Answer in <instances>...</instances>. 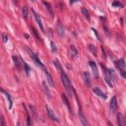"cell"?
<instances>
[{
  "label": "cell",
  "instance_id": "obj_42",
  "mask_svg": "<svg viewBox=\"0 0 126 126\" xmlns=\"http://www.w3.org/2000/svg\"><path fill=\"white\" fill-rule=\"evenodd\" d=\"M72 33H73V37L75 38V39H77V34L76 33V32L75 31H73L72 32Z\"/></svg>",
  "mask_w": 126,
  "mask_h": 126
},
{
  "label": "cell",
  "instance_id": "obj_1",
  "mask_svg": "<svg viewBox=\"0 0 126 126\" xmlns=\"http://www.w3.org/2000/svg\"><path fill=\"white\" fill-rule=\"evenodd\" d=\"M61 79L63 84L67 92V94L70 97L72 98L73 95V87L71 82L68 76L64 70L61 71Z\"/></svg>",
  "mask_w": 126,
  "mask_h": 126
},
{
  "label": "cell",
  "instance_id": "obj_13",
  "mask_svg": "<svg viewBox=\"0 0 126 126\" xmlns=\"http://www.w3.org/2000/svg\"><path fill=\"white\" fill-rule=\"evenodd\" d=\"M78 117H79L80 121V122H81L83 126H87L89 125L84 115L82 112V110H78Z\"/></svg>",
  "mask_w": 126,
  "mask_h": 126
},
{
  "label": "cell",
  "instance_id": "obj_15",
  "mask_svg": "<svg viewBox=\"0 0 126 126\" xmlns=\"http://www.w3.org/2000/svg\"><path fill=\"white\" fill-rule=\"evenodd\" d=\"M84 82L86 85L88 87H91V83L90 81V76L89 72L86 71L84 72Z\"/></svg>",
  "mask_w": 126,
  "mask_h": 126
},
{
  "label": "cell",
  "instance_id": "obj_14",
  "mask_svg": "<svg viewBox=\"0 0 126 126\" xmlns=\"http://www.w3.org/2000/svg\"><path fill=\"white\" fill-rule=\"evenodd\" d=\"M117 125L119 126H125L126 125L125 121L123 114L121 112H118L117 115Z\"/></svg>",
  "mask_w": 126,
  "mask_h": 126
},
{
  "label": "cell",
  "instance_id": "obj_29",
  "mask_svg": "<svg viewBox=\"0 0 126 126\" xmlns=\"http://www.w3.org/2000/svg\"><path fill=\"white\" fill-rule=\"evenodd\" d=\"M112 6L113 7H121V8L124 7V5L119 1H114L112 3Z\"/></svg>",
  "mask_w": 126,
  "mask_h": 126
},
{
  "label": "cell",
  "instance_id": "obj_26",
  "mask_svg": "<svg viewBox=\"0 0 126 126\" xmlns=\"http://www.w3.org/2000/svg\"><path fill=\"white\" fill-rule=\"evenodd\" d=\"M119 66V70L120 69V67H121L122 68L121 69H125L126 68V64H125V62L124 59V58H120L118 61Z\"/></svg>",
  "mask_w": 126,
  "mask_h": 126
},
{
  "label": "cell",
  "instance_id": "obj_28",
  "mask_svg": "<svg viewBox=\"0 0 126 126\" xmlns=\"http://www.w3.org/2000/svg\"><path fill=\"white\" fill-rule=\"evenodd\" d=\"M32 31H33L34 36H35V37L36 38V39L37 40H40V37L39 35V33H38L37 30L35 28V27H32Z\"/></svg>",
  "mask_w": 126,
  "mask_h": 126
},
{
  "label": "cell",
  "instance_id": "obj_12",
  "mask_svg": "<svg viewBox=\"0 0 126 126\" xmlns=\"http://www.w3.org/2000/svg\"><path fill=\"white\" fill-rule=\"evenodd\" d=\"M42 88H43V91L45 94L46 97V98L48 99H50L51 98L50 91L49 88L47 86L46 84L45 81H43L42 82Z\"/></svg>",
  "mask_w": 126,
  "mask_h": 126
},
{
  "label": "cell",
  "instance_id": "obj_37",
  "mask_svg": "<svg viewBox=\"0 0 126 126\" xmlns=\"http://www.w3.org/2000/svg\"><path fill=\"white\" fill-rule=\"evenodd\" d=\"M100 66H101V68H102V70L104 71V72H106V66H105V65H104V64H103L102 63H101V62H100Z\"/></svg>",
  "mask_w": 126,
  "mask_h": 126
},
{
  "label": "cell",
  "instance_id": "obj_36",
  "mask_svg": "<svg viewBox=\"0 0 126 126\" xmlns=\"http://www.w3.org/2000/svg\"><path fill=\"white\" fill-rule=\"evenodd\" d=\"M120 74H121V75L122 76V77L125 79L126 78V72L125 71L123 70V69H120Z\"/></svg>",
  "mask_w": 126,
  "mask_h": 126
},
{
  "label": "cell",
  "instance_id": "obj_11",
  "mask_svg": "<svg viewBox=\"0 0 126 126\" xmlns=\"http://www.w3.org/2000/svg\"><path fill=\"white\" fill-rule=\"evenodd\" d=\"M93 92L98 96L101 98L102 99L104 100H107L108 97L103 92L98 88H95L92 89Z\"/></svg>",
  "mask_w": 126,
  "mask_h": 126
},
{
  "label": "cell",
  "instance_id": "obj_40",
  "mask_svg": "<svg viewBox=\"0 0 126 126\" xmlns=\"http://www.w3.org/2000/svg\"><path fill=\"white\" fill-rule=\"evenodd\" d=\"M77 2H79V1H73V0H71V1H70V2H69L70 6H72L74 3H76Z\"/></svg>",
  "mask_w": 126,
  "mask_h": 126
},
{
  "label": "cell",
  "instance_id": "obj_38",
  "mask_svg": "<svg viewBox=\"0 0 126 126\" xmlns=\"http://www.w3.org/2000/svg\"><path fill=\"white\" fill-rule=\"evenodd\" d=\"M66 67L67 70H73V67H72V66L70 65V64H67L66 66Z\"/></svg>",
  "mask_w": 126,
  "mask_h": 126
},
{
  "label": "cell",
  "instance_id": "obj_5",
  "mask_svg": "<svg viewBox=\"0 0 126 126\" xmlns=\"http://www.w3.org/2000/svg\"><path fill=\"white\" fill-rule=\"evenodd\" d=\"M89 64L92 69L94 77L96 79H98L99 78V71L96 62L93 61H90Z\"/></svg>",
  "mask_w": 126,
  "mask_h": 126
},
{
  "label": "cell",
  "instance_id": "obj_10",
  "mask_svg": "<svg viewBox=\"0 0 126 126\" xmlns=\"http://www.w3.org/2000/svg\"><path fill=\"white\" fill-rule=\"evenodd\" d=\"M1 92L3 93L7 97V100L9 102V110H10L13 108V101L12 99V98H11V96L5 90H4L2 87H1Z\"/></svg>",
  "mask_w": 126,
  "mask_h": 126
},
{
  "label": "cell",
  "instance_id": "obj_43",
  "mask_svg": "<svg viewBox=\"0 0 126 126\" xmlns=\"http://www.w3.org/2000/svg\"><path fill=\"white\" fill-rule=\"evenodd\" d=\"M24 36L25 38L26 39H27V40H28V39L30 38V36L29 34L27 33H26L24 34Z\"/></svg>",
  "mask_w": 126,
  "mask_h": 126
},
{
  "label": "cell",
  "instance_id": "obj_8",
  "mask_svg": "<svg viewBox=\"0 0 126 126\" xmlns=\"http://www.w3.org/2000/svg\"><path fill=\"white\" fill-rule=\"evenodd\" d=\"M57 30L59 35L61 37H63L65 35V29L62 24L60 18H58L57 20Z\"/></svg>",
  "mask_w": 126,
  "mask_h": 126
},
{
  "label": "cell",
  "instance_id": "obj_41",
  "mask_svg": "<svg viewBox=\"0 0 126 126\" xmlns=\"http://www.w3.org/2000/svg\"><path fill=\"white\" fill-rule=\"evenodd\" d=\"M101 50H102V52L103 55H104V56L106 57V51H105V50L104 48L102 46H101Z\"/></svg>",
  "mask_w": 126,
  "mask_h": 126
},
{
  "label": "cell",
  "instance_id": "obj_3",
  "mask_svg": "<svg viewBox=\"0 0 126 126\" xmlns=\"http://www.w3.org/2000/svg\"><path fill=\"white\" fill-rule=\"evenodd\" d=\"M40 68L42 70V71L43 72V73H45L46 77L47 80L49 85L51 87H54V81H53V78H52V76L50 74V73L48 72L46 67V66H44V65H43L42 66H41L40 67Z\"/></svg>",
  "mask_w": 126,
  "mask_h": 126
},
{
  "label": "cell",
  "instance_id": "obj_18",
  "mask_svg": "<svg viewBox=\"0 0 126 126\" xmlns=\"http://www.w3.org/2000/svg\"><path fill=\"white\" fill-rule=\"evenodd\" d=\"M42 3L43 5L45 6L46 7V9L48 11V13L50 14V15L53 16V7L52 5L48 2H46V1H42Z\"/></svg>",
  "mask_w": 126,
  "mask_h": 126
},
{
  "label": "cell",
  "instance_id": "obj_2",
  "mask_svg": "<svg viewBox=\"0 0 126 126\" xmlns=\"http://www.w3.org/2000/svg\"><path fill=\"white\" fill-rule=\"evenodd\" d=\"M26 49L28 52L29 54L30 55V57H31V58L33 59V60L34 61V62L35 63V64H36L37 66H40V67L42 66L44 64L41 62L40 59L39 58V57L38 56V55L37 53L33 52L30 48H29L28 47H26Z\"/></svg>",
  "mask_w": 126,
  "mask_h": 126
},
{
  "label": "cell",
  "instance_id": "obj_9",
  "mask_svg": "<svg viewBox=\"0 0 126 126\" xmlns=\"http://www.w3.org/2000/svg\"><path fill=\"white\" fill-rule=\"evenodd\" d=\"M46 111H47V113L48 114V115L49 116V117L53 121L57 122V123H60V120L59 119V118L56 116V115H55V114L54 113V112L51 109H50L48 105H46Z\"/></svg>",
  "mask_w": 126,
  "mask_h": 126
},
{
  "label": "cell",
  "instance_id": "obj_23",
  "mask_svg": "<svg viewBox=\"0 0 126 126\" xmlns=\"http://www.w3.org/2000/svg\"><path fill=\"white\" fill-rule=\"evenodd\" d=\"M71 50L72 51V57L74 58H75L77 57L78 52V50L76 47L74 45H71Z\"/></svg>",
  "mask_w": 126,
  "mask_h": 126
},
{
  "label": "cell",
  "instance_id": "obj_33",
  "mask_svg": "<svg viewBox=\"0 0 126 126\" xmlns=\"http://www.w3.org/2000/svg\"><path fill=\"white\" fill-rule=\"evenodd\" d=\"M104 79L105 82L106 83V84L109 86V87L110 88H113V85L111 83V81L110 80V79L107 76H105Z\"/></svg>",
  "mask_w": 126,
  "mask_h": 126
},
{
  "label": "cell",
  "instance_id": "obj_46",
  "mask_svg": "<svg viewBox=\"0 0 126 126\" xmlns=\"http://www.w3.org/2000/svg\"><path fill=\"white\" fill-rule=\"evenodd\" d=\"M17 126H20V124H19V122H18V123H17Z\"/></svg>",
  "mask_w": 126,
  "mask_h": 126
},
{
  "label": "cell",
  "instance_id": "obj_16",
  "mask_svg": "<svg viewBox=\"0 0 126 126\" xmlns=\"http://www.w3.org/2000/svg\"><path fill=\"white\" fill-rule=\"evenodd\" d=\"M107 71L109 74L112 81L114 82H115L117 79V76L115 71L113 69H112V68H107Z\"/></svg>",
  "mask_w": 126,
  "mask_h": 126
},
{
  "label": "cell",
  "instance_id": "obj_27",
  "mask_svg": "<svg viewBox=\"0 0 126 126\" xmlns=\"http://www.w3.org/2000/svg\"><path fill=\"white\" fill-rule=\"evenodd\" d=\"M103 29H104L106 36L109 38H110L111 37V33L109 30L108 29V28L106 25H103Z\"/></svg>",
  "mask_w": 126,
  "mask_h": 126
},
{
  "label": "cell",
  "instance_id": "obj_44",
  "mask_svg": "<svg viewBox=\"0 0 126 126\" xmlns=\"http://www.w3.org/2000/svg\"><path fill=\"white\" fill-rule=\"evenodd\" d=\"M60 7H61V9H62V10H63V7H64L63 4L62 3H60Z\"/></svg>",
  "mask_w": 126,
  "mask_h": 126
},
{
  "label": "cell",
  "instance_id": "obj_19",
  "mask_svg": "<svg viewBox=\"0 0 126 126\" xmlns=\"http://www.w3.org/2000/svg\"><path fill=\"white\" fill-rule=\"evenodd\" d=\"M22 106H23V107L24 110H25L26 112V125L28 126H31V117H30V116L29 115V113L27 110V107L25 105V104H23V103L22 104Z\"/></svg>",
  "mask_w": 126,
  "mask_h": 126
},
{
  "label": "cell",
  "instance_id": "obj_45",
  "mask_svg": "<svg viewBox=\"0 0 126 126\" xmlns=\"http://www.w3.org/2000/svg\"><path fill=\"white\" fill-rule=\"evenodd\" d=\"M41 120H42V121L43 123H45V119H44V117H43H43H41Z\"/></svg>",
  "mask_w": 126,
  "mask_h": 126
},
{
  "label": "cell",
  "instance_id": "obj_25",
  "mask_svg": "<svg viewBox=\"0 0 126 126\" xmlns=\"http://www.w3.org/2000/svg\"><path fill=\"white\" fill-rule=\"evenodd\" d=\"M89 47L90 50L91 51V52H92L94 56L97 57H98V54H97V48L95 45L93 44H90L89 46Z\"/></svg>",
  "mask_w": 126,
  "mask_h": 126
},
{
  "label": "cell",
  "instance_id": "obj_39",
  "mask_svg": "<svg viewBox=\"0 0 126 126\" xmlns=\"http://www.w3.org/2000/svg\"><path fill=\"white\" fill-rule=\"evenodd\" d=\"M100 20H101L102 21V22L103 24H104V25L105 24L106 22V18L104 17H100Z\"/></svg>",
  "mask_w": 126,
  "mask_h": 126
},
{
  "label": "cell",
  "instance_id": "obj_30",
  "mask_svg": "<svg viewBox=\"0 0 126 126\" xmlns=\"http://www.w3.org/2000/svg\"><path fill=\"white\" fill-rule=\"evenodd\" d=\"M50 47H51V49L52 52L53 53H57V48L54 42L52 41L50 42Z\"/></svg>",
  "mask_w": 126,
  "mask_h": 126
},
{
  "label": "cell",
  "instance_id": "obj_17",
  "mask_svg": "<svg viewBox=\"0 0 126 126\" xmlns=\"http://www.w3.org/2000/svg\"><path fill=\"white\" fill-rule=\"evenodd\" d=\"M20 58L21 59V60L22 61V62L23 63V64L24 65V68H25V70L27 74V76L28 77H30V71H31V67L30 66H29V65L24 60V59H23V58L22 57L21 55H20Z\"/></svg>",
  "mask_w": 126,
  "mask_h": 126
},
{
  "label": "cell",
  "instance_id": "obj_32",
  "mask_svg": "<svg viewBox=\"0 0 126 126\" xmlns=\"http://www.w3.org/2000/svg\"><path fill=\"white\" fill-rule=\"evenodd\" d=\"M91 29L92 30V31H93V32H94V34H95V35L96 38L98 39V40L100 42H102V40H101V38H100V37H99V33H98V31H97V30H96V29L94 28H92Z\"/></svg>",
  "mask_w": 126,
  "mask_h": 126
},
{
  "label": "cell",
  "instance_id": "obj_35",
  "mask_svg": "<svg viewBox=\"0 0 126 126\" xmlns=\"http://www.w3.org/2000/svg\"><path fill=\"white\" fill-rule=\"evenodd\" d=\"M2 38H3V40L4 42L7 43V40H8V37H7V34L5 33H4L2 35Z\"/></svg>",
  "mask_w": 126,
  "mask_h": 126
},
{
  "label": "cell",
  "instance_id": "obj_24",
  "mask_svg": "<svg viewBox=\"0 0 126 126\" xmlns=\"http://www.w3.org/2000/svg\"><path fill=\"white\" fill-rule=\"evenodd\" d=\"M81 13H82V14L85 17V18L88 20H90V13H89V11L86 8H85L84 7H82L81 8Z\"/></svg>",
  "mask_w": 126,
  "mask_h": 126
},
{
  "label": "cell",
  "instance_id": "obj_4",
  "mask_svg": "<svg viewBox=\"0 0 126 126\" xmlns=\"http://www.w3.org/2000/svg\"><path fill=\"white\" fill-rule=\"evenodd\" d=\"M118 107L117 101V98L116 96H114L112 98L111 100L110 106H109V112L111 114H113L115 112L116 110H117Z\"/></svg>",
  "mask_w": 126,
  "mask_h": 126
},
{
  "label": "cell",
  "instance_id": "obj_34",
  "mask_svg": "<svg viewBox=\"0 0 126 126\" xmlns=\"http://www.w3.org/2000/svg\"><path fill=\"white\" fill-rule=\"evenodd\" d=\"M1 126H6V121H5V117L2 114L1 115Z\"/></svg>",
  "mask_w": 126,
  "mask_h": 126
},
{
  "label": "cell",
  "instance_id": "obj_20",
  "mask_svg": "<svg viewBox=\"0 0 126 126\" xmlns=\"http://www.w3.org/2000/svg\"><path fill=\"white\" fill-rule=\"evenodd\" d=\"M22 14H23V16L24 18L26 20H27L29 18V13H28L27 7L26 6H24L22 7Z\"/></svg>",
  "mask_w": 126,
  "mask_h": 126
},
{
  "label": "cell",
  "instance_id": "obj_7",
  "mask_svg": "<svg viewBox=\"0 0 126 126\" xmlns=\"http://www.w3.org/2000/svg\"><path fill=\"white\" fill-rule=\"evenodd\" d=\"M31 10H32V12L33 14L34 17H35V19L36 22H37V23H38L39 26L40 27L41 31H42V32L43 33H44V30L43 26V25L42 24L41 20V18H40V15L38 14V13L36 12V11L33 9V7L31 8Z\"/></svg>",
  "mask_w": 126,
  "mask_h": 126
},
{
  "label": "cell",
  "instance_id": "obj_6",
  "mask_svg": "<svg viewBox=\"0 0 126 126\" xmlns=\"http://www.w3.org/2000/svg\"><path fill=\"white\" fill-rule=\"evenodd\" d=\"M61 97H62V100L64 102V104L67 107L68 111H69L70 113L72 115H73V109H72V106H71L69 100H68V98H67L66 95L64 93H62V95H61Z\"/></svg>",
  "mask_w": 126,
  "mask_h": 126
},
{
  "label": "cell",
  "instance_id": "obj_22",
  "mask_svg": "<svg viewBox=\"0 0 126 126\" xmlns=\"http://www.w3.org/2000/svg\"><path fill=\"white\" fill-rule=\"evenodd\" d=\"M29 108L31 110V112L32 113L33 117L34 118V120H35L36 121H37V112H36V109L35 107L33 105L30 104L29 105Z\"/></svg>",
  "mask_w": 126,
  "mask_h": 126
},
{
  "label": "cell",
  "instance_id": "obj_21",
  "mask_svg": "<svg viewBox=\"0 0 126 126\" xmlns=\"http://www.w3.org/2000/svg\"><path fill=\"white\" fill-rule=\"evenodd\" d=\"M53 63L54 66H55V68H56L57 70L61 71H62L63 70L62 66H61L60 62V61H59V60H58V58H56L55 59V60L53 62Z\"/></svg>",
  "mask_w": 126,
  "mask_h": 126
},
{
  "label": "cell",
  "instance_id": "obj_31",
  "mask_svg": "<svg viewBox=\"0 0 126 126\" xmlns=\"http://www.w3.org/2000/svg\"><path fill=\"white\" fill-rule=\"evenodd\" d=\"M12 59L14 63L15 66L17 68H18V67H19V62L17 59V57L15 55H13V56H12Z\"/></svg>",
  "mask_w": 126,
  "mask_h": 126
}]
</instances>
